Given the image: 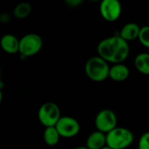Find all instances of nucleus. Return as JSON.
<instances>
[{
    "label": "nucleus",
    "instance_id": "nucleus-1",
    "mask_svg": "<svg viewBox=\"0 0 149 149\" xmlns=\"http://www.w3.org/2000/svg\"><path fill=\"white\" fill-rule=\"evenodd\" d=\"M98 55L108 63L121 64L129 56L130 48L128 42L119 35L106 38L97 45Z\"/></svg>",
    "mask_w": 149,
    "mask_h": 149
},
{
    "label": "nucleus",
    "instance_id": "nucleus-2",
    "mask_svg": "<svg viewBox=\"0 0 149 149\" xmlns=\"http://www.w3.org/2000/svg\"><path fill=\"white\" fill-rule=\"evenodd\" d=\"M109 64L101 57H91L85 65V72L87 78L94 82H102L109 78Z\"/></svg>",
    "mask_w": 149,
    "mask_h": 149
},
{
    "label": "nucleus",
    "instance_id": "nucleus-3",
    "mask_svg": "<svg viewBox=\"0 0 149 149\" xmlns=\"http://www.w3.org/2000/svg\"><path fill=\"white\" fill-rule=\"evenodd\" d=\"M134 140L132 131L126 127H117L107 134V146L112 149H126Z\"/></svg>",
    "mask_w": 149,
    "mask_h": 149
},
{
    "label": "nucleus",
    "instance_id": "nucleus-4",
    "mask_svg": "<svg viewBox=\"0 0 149 149\" xmlns=\"http://www.w3.org/2000/svg\"><path fill=\"white\" fill-rule=\"evenodd\" d=\"M61 117L60 109L54 102L42 104L38 112V119L45 127H55Z\"/></svg>",
    "mask_w": 149,
    "mask_h": 149
},
{
    "label": "nucleus",
    "instance_id": "nucleus-5",
    "mask_svg": "<svg viewBox=\"0 0 149 149\" xmlns=\"http://www.w3.org/2000/svg\"><path fill=\"white\" fill-rule=\"evenodd\" d=\"M43 47L42 38L36 33H28L19 39V53L24 58L38 53Z\"/></svg>",
    "mask_w": 149,
    "mask_h": 149
},
{
    "label": "nucleus",
    "instance_id": "nucleus-6",
    "mask_svg": "<svg viewBox=\"0 0 149 149\" xmlns=\"http://www.w3.org/2000/svg\"><path fill=\"white\" fill-rule=\"evenodd\" d=\"M94 125L98 131L107 134L118 127V119L113 110L103 109L97 113Z\"/></svg>",
    "mask_w": 149,
    "mask_h": 149
},
{
    "label": "nucleus",
    "instance_id": "nucleus-7",
    "mask_svg": "<svg viewBox=\"0 0 149 149\" xmlns=\"http://www.w3.org/2000/svg\"><path fill=\"white\" fill-rule=\"evenodd\" d=\"M55 127L63 138L75 137L80 131L79 122L71 116H62Z\"/></svg>",
    "mask_w": 149,
    "mask_h": 149
},
{
    "label": "nucleus",
    "instance_id": "nucleus-8",
    "mask_svg": "<svg viewBox=\"0 0 149 149\" xmlns=\"http://www.w3.org/2000/svg\"><path fill=\"white\" fill-rule=\"evenodd\" d=\"M122 7L118 0H103L100 4L101 17L108 22L116 21L121 15Z\"/></svg>",
    "mask_w": 149,
    "mask_h": 149
},
{
    "label": "nucleus",
    "instance_id": "nucleus-9",
    "mask_svg": "<svg viewBox=\"0 0 149 149\" xmlns=\"http://www.w3.org/2000/svg\"><path fill=\"white\" fill-rule=\"evenodd\" d=\"M0 45L3 52L9 54L19 52V39L13 34H4L0 40Z\"/></svg>",
    "mask_w": 149,
    "mask_h": 149
},
{
    "label": "nucleus",
    "instance_id": "nucleus-10",
    "mask_svg": "<svg viewBox=\"0 0 149 149\" xmlns=\"http://www.w3.org/2000/svg\"><path fill=\"white\" fill-rule=\"evenodd\" d=\"M106 146L107 134L98 130L89 134L86 141V147L89 149H102Z\"/></svg>",
    "mask_w": 149,
    "mask_h": 149
},
{
    "label": "nucleus",
    "instance_id": "nucleus-11",
    "mask_svg": "<svg viewBox=\"0 0 149 149\" xmlns=\"http://www.w3.org/2000/svg\"><path fill=\"white\" fill-rule=\"evenodd\" d=\"M129 74H130L129 68L123 63L114 64L110 67L109 78L113 81L122 82L129 77Z\"/></svg>",
    "mask_w": 149,
    "mask_h": 149
},
{
    "label": "nucleus",
    "instance_id": "nucleus-12",
    "mask_svg": "<svg viewBox=\"0 0 149 149\" xmlns=\"http://www.w3.org/2000/svg\"><path fill=\"white\" fill-rule=\"evenodd\" d=\"M141 29V27H140L139 24L134 22H130L123 25V27L121 28L120 31L119 36L122 38L124 40H126L127 42L132 41L136 38H139Z\"/></svg>",
    "mask_w": 149,
    "mask_h": 149
},
{
    "label": "nucleus",
    "instance_id": "nucleus-13",
    "mask_svg": "<svg viewBox=\"0 0 149 149\" xmlns=\"http://www.w3.org/2000/svg\"><path fill=\"white\" fill-rule=\"evenodd\" d=\"M61 136L59 133L58 132L56 127H45L44 134H43V139L45 143L49 147H54L58 145Z\"/></svg>",
    "mask_w": 149,
    "mask_h": 149
},
{
    "label": "nucleus",
    "instance_id": "nucleus-14",
    "mask_svg": "<svg viewBox=\"0 0 149 149\" xmlns=\"http://www.w3.org/2000/svg\"><path fill=\"white\" fill-rule=\"evenodd\" d=\"M134 66L139 72L149 75V53H139L134 58Z\"/></svg>",
    "mask_w": 149,
    "mask_h": 149
},
{
    "label": "nucleus",
    "instance_id": "nucleus-15",
    "mask_svg": "<svg viewBox=\"0 0 149 149\" xmlns=\"http://www.w3.org/2000/svg\"><path fill=\"white\" fill-rule=\"evenodd\" d=\"M31 12V5L29 3L23 2L17 4L13 9V16L17 19H24L27 17Z\"/></svg>",
    "mask_w": 149,
    "mask_h": 149
},
{
    "label": "nucleus",
    "instance_id": "nucleus-16",
    "mask_svg": "<svg viewBox=\"0 0 149 149\" xmlns=\"http://www.w3.org/2000/svg\"><path fill=\"white\" fill-rule=\"evenodd\" d=\"M138 39L143 46L149 49V25L141 27Z\"/></svg>",
    "mask_w": 149,
    "mask_h": 149
},
{
    "label": "nucleus",
    "instance_id": "nucleus-17",
    "mask_svg": "<svg viewBox=\"0 0 149 149\" xmlns=\"http://www.w3.org/2000/svg\"><path fill=\"white\" fill-rule=\"evenodd\" d=\"M138 149H149V131L141 136L138 143Z\"/></svg>",
    "mask_w": 149,
    "mask_h": 149
},
{
    "label": "nucleus",
    "instance_id": "nucleus-18",
    "mask_svg": "<svg viewBox=\"0 0 149 149\" xmlns=\"http://www.w3.org/2000/svg\"><path fill=\"white\" fill-rule=\"evenodd\" d=\"M10 20V15L9 13H3L0 16V21L2 23H8Z\"/></svg>",
    "mask_w": 149,
    "mask_h": 149
},
{
    "label": "nucleus",
    "instance_id": "nucleus-19",
    "mask_svg": "<svg viewBox=\"0 0 149 149\" xmlns=\"http://www.w3.org/2000/svg\"><path fill=\"white\" fill-rule=\"evenodd\" d=\"M67 4H68V6H70V7H77V6H79V4H80L82 2L81 1H79V0H70V1H66L65 2Z\"/></svg>",
    "mask_w": 149,
    "mask_h": 149
},
{
    "label": "nucleus",
    "instance_id": "nucleus-20",
    "mask_svg": "<svg viewBox=\"0 0 149 149\" xmlns=\"http://www.w3.org/2000/svg\"><path fill=\"white\" fill-rule=\"evenodd\" d=\"M73 149H89V148H87L86 146H85V147H82V146H80V147H78V148H73Z\"/></svg>",
    "mask_w": 149,
    "mask_h": 149
},
{
    "label": "nucleus",
    "instance_id": "nucleus-21",
    "mask_svg": "<svg viewBox=\"0 0 149 149\" xmlns=\"http://www.w3.org/2000/svg\"><path fill=\"white\" fill-rule=\"evenodd\" d=\"M102 149H112V148H110L109 147H107V146H106L105 148H102Z\"/></svg>",
    "mask_w": 149,
    "mask_h": 149
}]
</instances>
